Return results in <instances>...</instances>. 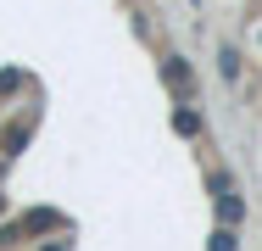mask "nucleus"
<instances>
[{"label": "nucleus", "mask_w": 262, "mask_h": 251, "mask_svg": "<svg viewBox=\"0 0 262 251\" xmlns=\"http://www.w3.org/2000/svg\"><path fill=\"white\" fill-rule=\"evenodd\" d=\"M162 84H167L179 100H190V95H195V73H190V61H184V56H167V61H162Z\"/></svg>", "instance_id": "obj_3"}, {"label": "nucleus", "mask_w": 262, "mask_h": 251, "mask_svg": "<svg viewBox=\"0 0 262 251\" xmlns=\"http://www.w3.org/2000/svg\"><path fill=\"white\" fill-rule=\"evenodd\" d=\"M212 201H217V223H229V229H240V223H246V201L229 190V179H223V173H212Z\"/></svg>", "instance_id": "obj_2"}, {"label": "nucleus", "mask_w": 262, "mask_h": 251, "mask_svg": "<svg viewBox=\"0 0 262 251\" xmlns=\"http://www.w3.org/2000/svg\"><path fill=\"white\" fill-rule=\"evenodd\" d=\"M28 235H61V212H28V218L6 223V229H0V246H17V240H28Z\"/></svg>", "instance_id": "obj_1"}, {"label": "nucleus", "mask_w": 262, "mask_h": 251, "mask_svg": "<svg viewBox=\"0 0 262 251\" xmlns=\"http://www.w3.org/2000/svg\"><path fill=\"white\" fill-rule=\"evenodd\" d=\"M23 145H28V123H11V129H6V140H0V156H17Z\"/></svg>", "instance_id": "obj_7"}, {"label": "nucleus", "mask_w": 262, "mask_h": 251, "mask_svg": "<svg viewBox=\"0 0 262 251\" xmlns=\"http://www.w3.org/2000/svg\"><path fill=\"white\" fill-rule=\"evenodd\" d=\"M39 251H67V235H51V240H45Z\"/></svg>", "instance_id": "obj_9"}, {"label": "nucleus", "mask_w": 262, "mask_h": 251, "mask_svg": "<svg viewBox=\"0 0 262 251\" xmlns=\"http://www.w3.org/2000/svg\"><path fill=\"white\" fill-rule=\"evenodd\" d=\"M173 129H179L184 140H195V134H201V112H195L190 100H179V112H173Z\"/></svg>", "instance_id": "obj_4"}, {"label": "nucleus", "mask_w": 262, "mask_h": 251, "mask_svg": "<svg viewBox=\"0 0 262 251\" xmlns=\"http://www.w3.org/2000/svg\"><path fill=\"white\" fill-rule=\"evenodd\" d=\"M17 84H23V78H17V73H0V95H11V90H17Z\"/></svg>", "instance_id": "obj_8"}, {"label": "nucleus", "mask_w": 262, "mask_h": 251, "mask_svg": "<svg viewBox=\"0 0 262 251\" xmlns=\"http://www.w3.org/2000/svg\"><path fill=\"white\" fill-rule=\"evenodd\" d=\"M217 67H223V84H240V50H234V45L217 50Z\"/></svg>", "instance_id": "obj_6"}, {"label": "nucleus", "mask_w": 262, "mask_h": 251, "mask_svg": "<svg viewBox=\"0 0 262 251\" xmlns=\"http://www.w3.org/2000/svg\"><path fill=\"white\" fill-rule=\"evenodd\" d=\"M0 168H6V156H0Z\"/></svg>", "instance_id": "obj_11"}, {"label": "nucleus", "mask_w": 262, "mask_h": 251, "mask_svg": "<svg viewBox=\"0 0 262 251\" xmlns=\"http://www.w3.org/2000/svg\"><path fill=\"white\" fill-rule=\"evenodd\" d=\"M0 212H6V196H0Z\"/></svg>", "instance_id": "obj_10"}, {"label": "nucleus", "mask_w": 262, "mask_h": 251, "mask_svg": "<svg viewBox=\"0 0 262 251\" xmlns=\"http://www.w3.org/2000/svg\"><path fill=\"white\" fill-rule=\"evenodd\" d=\"M207 251H240V235H234L229 223H217V229L207 235Z\"/></svg>", "instance_id": "obj_5"}]
</instances>
